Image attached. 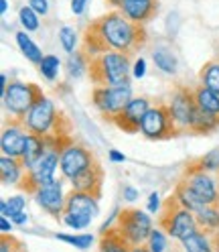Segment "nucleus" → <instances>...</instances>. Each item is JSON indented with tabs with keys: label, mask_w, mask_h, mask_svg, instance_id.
<instances>
[{
	"label": "nucleus",
	"mask_w": 219,
	"mask_h": 252,
	"mask_svg": "<svg viewBox=\"0 0 219 252\" xmlns=\"http://www.w3.org/2000/svg\"><path fill=\"white\" fill-rule=\"evenodd\" d=\"M148 35L144 25H136L120 10H112L91 21L82 39V51L91 59L108 51L126 53L132 57L146 45Z\"/></svg>",
	"instance_id": "obj_1"
},
{
	"label": "nucleus",
	"mask_w": 219,
	"mask_h": 252,
	"mask_svg": "<svg viewBox=\"0 0 219 252\" xmlns=\"http://www.w3.org/2000/svg\"><path fill=\"white\" fill-rule=\"evenodd\" d=\"M27 132L39 134V136H69L71 122L69 118L55 108L53 100L41 96L35 106L28 110V114L23 120Z\"/></svg>",
	"instance_id": "obj_2"
},
{
	"label": "nucleus",
	"mask_w": 219,
	"mask_h": 252,
	"mask_svg": "<svg viewBox=\"0 0 219 252\" xmlns=\"http://www.w3.org/2000/svg\"><path fill=\"white\" fill-rule=\"evenodd\" d=\"M87 75L93 86H130V57L118 51L91 57Z\"/></svg>",
	"instance_id": "obj_3"
},
{
	"label": "nucleus",
	"mask_w": 219,
	"mask_h": 252,
	"mask_svg": "<svg viewBox=\"0 0 219 252\" xmlns=\"http://www.w3.org/2000/svg\"><path fill=\"white\" fill-rule=\"evenodd\" d=\"M159 228L164 230L170 238H175L179 242H183L185 238H189L191 234L201 230L197 224L195 214L191 210H187L177 199L175 193L170 197H166L163 203V208L159 212Z\"/></svg>",
	"instance_id": "obj_4"
},
{
	"label": "nucleus",
	"mask_w": 219,
	"mask_h": 252,
	"mask_svg": "<svg viewBox=\"0 0 219 252\" xmlns=\"http://www.w3.org/2000/svg\"><path fill=\"white\" fill-rule=\"evenodd\" d=\"M140 132L148 140H168L181 134L173 114H170V108L164 102H156L154 106H150L140 124Z\"/></svg>",
	"instance_id": "obj_5"
},
{
	"label": "nucleus",
	"mask_w": 219,
	"mask_h": 252,
	"mask_svg": "<svg viewBox=\"0 0 219 252\" xmlns=\"http://www.w3.org/2000/svg\"><path fill=\"white\" fill-rule=\"evenodd\" d=\"M59 161H61V153L55 151V149H47V153L39 159V163L33 169L25 171V175L17 183V187L21 189V191H25L27 195H35L43 185L57 179L55 173H57Z\"/></svg>",
	"instance_id": "obj_6"
},
{
	"label": "nucleus",
	"mask_w": 219,
	"mask_h": 252,
	"mask_svg": "<svg viewBox=\"0 0 219 252\" xmlns=\"http://www.w3.org/2000/svg\"><path fill=\"white\" fill-rule=\"evenodd\" d=\"M43 96V90L37 84H25L21 80H12L2 96V104L10 112V118L25 120L28 110Z\"/></svg>",
	"instance_id": "obj_7"
},
{
	"label": "nucleus",
	"mask_w": 219,
	"mask_h": 252,
	"mask_svg": "<svg viewBox=\"0 0 219 252\" xmlns=\"http://www.w3.org/2000/svg\"><path fill=\"white\" fill-rule=\"evenodd\" d=\"M100 214L98 208V199L83 193V191H73L67 195V203H65V214H63V222L73 228V230H83L91 224V220Z\"/></svg>",
	"instance_id": "obj_8"
},
{
	"label": "nucleus",
	"mask_w": 219,
	"mask_h": 252,
	"mask_svg": "<svg viewBox=\"0 0 219 252\" xmlns=\"http://www.w3.org/2000/svg\"><path fill=\"white\" fill-rule=\"evenodd\" d=\"M116 228L126 236V240L132 246H142L148 242L152 234V220L146 212L136 210V208H126L118 212L116 216Z\"/></svg>",
	"instance_id": "obj_9"
},
{
	"label": "nucleus",
	"mask_w": 219,
	"mask_h": 252,
	"mask_svg": "<svg viewBox=\"0 0 219 252\" xmlns=\"http://www.w3.org/2000/svg\"><path fill=\"white\" fill-rule=\"evenodd\" d=\"M132 100L130 86H96L91 92V102L106 120H112L118 112H122Z\"/></svg>",
	"instance_id": "obj_10"
},
{
	"label": "nucleus",
	"mask_w": 219,
	"mask_h": 252,
	"mask_svg": "<svg viewBox=\"0 0 219 252\" xmlns=\"http://www.w3.org/2000/svg\"><path fill=\"white\" fill-rule=\"evenodd\" d=\"M181 181H185L193 191L197 193V197L205 203V206H213V203H219V187L217 181L213 179L211 173L203 171L195 161L187 163V167L183 169Z\"/></svg>",
	"instance_id": "obj_11"
},
{
	"label": "nucleus",
	"mask_w": 219,
	"mask_h": 252,
	"mask_svg": "<svg viewBox=\"0 0 219 252\" xmlns=\"http://www.w3.org/2000/svg\"><path fill=\"white\" fill-rule=\"evenodd\" d=\"M170 114H173L177 128L181 132H191V124H193V116L197 112V102H195V94L193 88L179 84L173 90V98L168 102Z\"/></svg>",
	"instance_id": "obj_12"
},
{
	"label": "nucleus",
	"mask_w": 219,
	"mask_h": 252,
	"mask_svg": "<svg viewBox=\"0 0 219 252\" xmlns=\"http://www.w3.org/2000/svg\"><path fill=\"white\" fill-rule=\"evenodd\" d=\"M33 197H35V201L39 203V208H43L51 218H55V220H63L67 195L63 193V183H61L59 179H55V181H51V183L43 185Z\"/></svg>",
	"instance_id": "obj_13"
},
{
	"label": "nucleus",
	"mask_w": 219,
	"mask_h": 252,
	"mask_svg": "<svg viewBox=\"0 0 219 252\" xmlns=\"http://www.w3.org/2000/svg\"><path fill=\"white\" fill-rule=\"evenodd\" d=\"M93 161H96V155L89 149H85L82 145H69L61 153V161H59L61 175L71 181L75 175H80L83 169H87Z\"/></svg>",
	"instance_id": "obj_14"
},
{
	"label": "nucleus",
	"mask_w": 219,
	"mask_h": 252,
	"mask_svg": "<svg viewBox=\"0 0 219 252\" xmlns=\"http://www.w3.org/2000/svg\"><path fill=\"white\" fill-rule=\"evenodd\" d=\"M150 110V100L148 98H132L128 102V106L118 112L112 120V124H116L120 130L124 132H140V124H142V118L146 116V112Z\"/></svg>",
	"instance_id": "obj_15"
},
{
	"label": "nucleus",
	"mask_w": 219,
	"mask_h": 252,
	"mask_svg": "<svg viewBox=\"0 0 219 252\" xmlns=\"http://www.w3.org/2000/svg\"><path fill=\"white\" fill-rule=\"evenodd\" d=\"M27 128L23 120L10 118L4 122L2 134H0V149H2V155L14 157V159H21L25 153V145H27Z\"/></svg>",
	"instance_id": "obj_16"
},
{
	"label": "nucleus",
	"mask_w": 219,
	"mask_h": 252,
	"mask_svg": "<svg viewBox=\"0 0 219 252\" xmlns=\"http://www.w3.org/2000/svg\"><path fill=\"white\" fill-rule=\"evenodd\" d=\"M108 4L116 6L136 25L150 23L159 12V0H108Z\"/></svg>",
	"instance_id": "obj_17"
},
{
	"label": "nucleus",
	"mask_w": 219,
	"mask_h": 252,
	"mask_svg": "<svg viewBox=\"0 0 219 252\" xmlns=\"http://www.w3.org/2000/svg\"><path fill=\"white\" fill-rule=\"evenodd\" d=\"M71 185L77 191H83V193H89L96 199L102 197V185H104V169L100 165V161L96 159L87 169H83L80 175H75L71 179Z\"/></svg>",
	"instance_id": "obj_18"
},
{
	"label": "nucleus",
	"mask_w": 219,
	"mask_h": 252,
	"mask_svg": "<svg viewBox=\"0 0 219 252\" xmlns=\"http://www.w3.org/2000/svg\"><path fill=\"white\" fill-rule=\"evenodd\" d=\"M47 140H45V136H39V134H30L28 132V136H27V145H25V153H23V157H21V163H23V167L28 171V169H33L37 163H39V159L47 153Z\"/></svg>",
	"instance_id": "obj_19"
},
{
	"label": "nucleus",
	"mask_w": 219,
	"mask_h": 252,
	"mask_svg": "<svg viewBox=\"0 0 219 252\" xmlns=\"http://www.w3.org/2000/svg\"><path fill=\"white\" fill-rule=\"evenodd\" d=\"M134 246L126 240L116 226L114 228H106L102 230V238H100V252H130Z\"/></svg>",
	"instance_id": "obj_20"
},
{
	"label": "nucleus",
	"mask_w": 219,
	"mask_h": 252,
	"mask_svg": "<svg viewBox=\"0 0 219 252\" xmlns=\"http://www.w3.org/2000/svg\"><path fill=\"white\" fill-rule=\"evenodd\" d=\"M25 167L21 163V159H14V157H8V155H2L0 159V177H2V183L6 185H17L23 175H25Z\"/></svg>",
	"instance_id": "obj_21"
},
{
	"label": "nucleus",
	"mask_w": 219,
	"mask_h": 252,
	"mask_svg": "<svg viewBox=\"0 0 219 252\" xmlns=\"http://www.w3.org/2000/svg\"><path fill=\"white\" fill-rule=\"evenodd\" d=\"M219 128V116L217 114H211V112H205L197 106V112L193 116V124H191V132L195 134H211Z\"/></svg>",
	"instance_id": "obj_22"
},
{
	"label": "nucleus",
	"mask_w": 219,
	"mask_h": 252,
	"mask_svg": "<svg viewBox=\"0 0 219 252\" xmlns=\"http://www.w3.org/2000/svg\"><path fill=\"white\" fill-rule=\"evenodd\" d=\"M193 94H195V102H197V106L201 110L219 116V94H215L213 90H209L207 86H203V84L193 88Z\"/></svg>",
	"instance_id": "obj_23"
},
{
	"label": "nucleus",
	"mask_w": 219,
	"mask_h": 252,
	"mask_svg": "<svg viewBox=\"0 0 219 252\" xmlns=\"http://www.w3.org/2000/svg\"><path fill=\"white\" fill-rule=\"evenodd\" d=\"M195 218L201 230H219V203L203 206L195 212Z\"/></svg>",
	"instance_id": "obj_24"
},
{
	"label": "nucleus",
	"mask_w": 219,
	"mask_h": 252,
	"mask_svg": "<svg viewBox=\"0 0 219 252\" xmlns=\"http://www.w3.org/2000/svg\"><path fill=\"white\" fill-rule=\"evenodd\" d=\"M175 195H177V199L183 203V206H185L187 210H191L193 214L205 206V203H203V201L197 197V193L193 191V189L187 185L185 181H181V179H179V183H177V187H175Z\"/></svg>",
	"instance_id": "obj_25"
},
{
	"label": "nucleus",
	"mask_w": 219,
	"mask_h": 252,
	"mask_svg": "<svg viewBox=\"0 0 219 252\" xmlns=\"http://www.w3.org/2000/svg\"><path fill=\"white\" fill-rule=\"evenodd\" d=\"M17 45H19V49L23 51V55L30 61V63H39L43 61V53H41V49H39V45H35L33 41H30V37L25 33V31H19L17 33Z\"/></svg>",
	"instance_id": "obj_26"
},
{
	"label": "nucleus",
	"mask_w": 219,
	"mask_h": 252,
	"mask_svg": "<svg viewBox=\"0 0 219 252\" xmlns=\"http://www.w3.org/2000/svg\"><path fill=\"white\" fill-rule=\"evenodd\" d=\"M199 80L203 86H207L209 90H213L215 94H219V61H207L205 65L199 71Z\"/></svg>",
	"instance_id": "obj_27"
},
{
	"label": "nucleus",
	"mask_w": 219,
	"mask_h": 252,
	"mask_svg": "<svg viewBox=\"0 0 219 252\" xmlns=\"http://www.w3.org/2000/svg\"><path fill=\"white\" fill-rule=\"evenodd\" d=\"M152 61L156 63V67L163 69L164 73H177V57L170 53L168 49H164V47H159V49L152 51Z\"/></svg>",
	"instance_id": "obj_28"
},
{
	"label": "nucleus",
	"mask_w": 219,
	"mask_h": 252,
	"mask_svg": "<svg viewBox=\"0 0 219 252\" xmlns=\"http://www.w3.org/2000/svg\"><path fill=\"white\" fill-rule=\"evenodd\" d=\"M89 67V57L80 49L75 53H69L67 57V73L71 77H82Z\"/></svg>",
	"instance_id": "obj_29"
},
{
	"label": "nucleus",
	"mask_w": 219,
	"mask_h": 252,
	"mask_svg": "<svg viewBox=\"0 0 219 252\" xmlns=\"http://www.w3.org/2000/svg\"><path fill=\"white\" fill-rule=\"evenodd\" d=\"M59 67H61V61H59V57H55V55H45L43 61L39 63L41 75L45 77V80H49V82H55V77H57V73H59Z\"/></svg>",
	"instance_id": "obj_30"
},
{
	"label": "nucleus",
	"mask_w": 219,
	"mask_h": 252,
	"mask_svg": "<svg viewBox=\"0 0 219 252\" xmlns=\"http://www.w3.org/2000/svg\"><path fill=\"white\" fill-rule=\"evenodd\" d=\"M203 171H207V173H217L219 175V149H213L209 153H205L203 157H199V159H193Z\"/></svg>",
	"instance_id": "obj_31"
},
{
	"label": "nucleus",
	"mask_w": 219,
	"mask_h": 252,
	"mask_svg": "<svg viewBox=\"0 0 219 252\" xmlns=\"http://www.w3.org/2000/svg\"><path fill=\"white\" fill-rule=\"evenodd\" d=\"M19 21H21V25H23V29L27 31V33H33V31H37L39 25H41L39 23V14L30 8L28 4L19 10Z\"/></svg>",
	"instance_id": "obj_32"
},
{
	"label": "nucleus",
	"mask_w": 219,
	"mask_h": 252,
	"mask_svg": "<svg viewBox=\"0 0 219 252\" xmlns=\"http://www.w3.org/2000/svg\"><path fill=\"white\" fill-rule=\"evenodd\" d=\"M59 41H61V47H63V51L73 53V51H75V45H77V33H75V29L63 27V29L59 31Z\"/></svg>",
	"instance_id": "obj_33"
},
{
	"label": "nucleus",
	"mask_w": 219,
	"mask_h": 252,
	"mask_svg": "<svg viewBox=\"0 0 219 252\" xmlns=\"http://www.w3.org/2000/svg\"><path fill=\"white\" fill-rule=\"evenodd\" d=\"M57 240H63L71 246H77V248H89L91 242H93V236L89 234H83V236H67V234H55Z\"/></svg>",
	"instance_id": "obj_34"
},
{
	"label": "nucleus",
	"mask_w": 219,
	"mask_h": 252,
	"mask_svg": "<svg viewBox=\"0 0 219 252\" xmlns=\"http://www.w3.org/2000/svg\"><path fill=\"white\" fill-rule=\"evenodd\" d=\"M0 252H27V246L21 240L14 238V236L2 234V238H0Z\"/></svg>",
	"instance_id": "obj_35"
},
{
	"label": "nucleus",
	"mask_w": 219,
	"mask_h": 252,
	"mask_svg": "<svg viewBox=\"0 0 219 252\" xmlns=\"http://www.w3.org/2000/svg\"><path fill=\"white\" fill-rule=\"evenodd\" d=\"M146 246H148L152 252H164V250H166V238H164V234H163L161 230H152Z\"/></svg>",
	"instance_id": "obj_36"
},
{
	"label": "nucleus",
	"mask_w": 219,
	"mask_h": 252,
	"mask_svg": "<svg viewBox=\"0 0 219 252\" xmlns=\"http://www.w3.org/2000/svg\"><path fill=\"white\" fill-rule=\"evenodd\" d=\"M25 208H27V199L23 197V195H14V197H10L8 199V210H10V220L17 216V214H21V212H25Z\"/></svg>",
	"instance_id": "obj_37"
},
{
	"label": "nucleus",
	"mask_w": 219,
	"mask_h": 252,
	"mask_svg": "<svg viewBox=\"0 0 219 252\" xmlns=\"http://www.w3.org/2000/svg\"><path fill=\"white\" fill-rule=\"evenodd\" d=\"M28 6L33 8L39 17H41V14L45 17V14L49 12V2H47V0H28Z\"/></svg>",
	"instance_id": "obj_38"
},
{
	"label": "nucleus",
	"mask_w": 219,
	"mask_h": 252,
	"mask_svg": "<svg viewBox=\"0 0 219 252\" xmlns=\"http://www.w3.org/2000/svg\"><path fill=\"white\" fill-rule=\"evenodd\" d=\"M146 208H148L150 214H159V212H161L163 206H161V199H159V193H156V191L150 193V197H148V206H146Z\"/></svg>",
	"instance_id": "obj_39"
},
{
	"label": "nucleus",
	"mask_w": 219,
	"mask_h": 252,
	"mask_svg": "<svg viewBox=\"0 0 219 252\" xmlns=\"http://www.w3.org/2000/svg\"><path fill=\"white\" fill-rule=\"evenodd\" d=\"M146 73V63H144V59L140 57V59H136V63H134V77H142Z\"/></svg>",
	"instance_id": "obj_40"
},
{
	"label": "nucleus",
	"mask_w": 219,
	"mask_h": 252,
	"mask_svg": "<svg viewBox=\"0 0 219 252\" xmlns=\"http://www.w3.org/2000/svg\"><path fill=\"white\" fill-rule=\"evenodd\" d=\"M85 6H87V0H71V10H73V14H83Z\"/></svg>",
	"instance_id": "obj_41"
},
{
	"label": "nucleus",
	"mask_w": 219,
	"mask_h": 252,
	"mask_svg": "<svg viewBox=\"0 0 219 252\" xmlns=\"http://www.w3.org/2000/svg\"><path fill=\"white\" fill-rule=\"evenodd\" d=\"M124 197H126V199H130V201H134V199H138V191H136L134 187L126 185V187H124Z\"/></svg>",
	"instance_id": "obj_42"
},
{
	"label": "nucleus",
	"mask_w": 219,
	"mask_h": 252,
	"mask_svg": "<svg viewBox=\"0 0 219 252\" xmlns=\"http://www.w3.org/2000/svg\"><path fill=\"white\" fill-rule=\"evenodd\" d=\"M12 224H14V222H8V218L2 216V220H0V228H2V234H8V232L12 230Z\"/></svg>",
	"instance_id": "obj_43"
},
{
	"label": "nucleus",
	"mask_w": 219,
	"mask_h": 252,
	"mask_svg": "<svg viewBox=\"0 0 219 252\" xmlns=\"http://www.w3.org/2000/svg\"><path fill=\"white\" fill-rule=\"evenodd\" d=\"M110 161H114V163H124V161H126V157H124L122 153H118V151H110Z\"/></svg>",
	"instance_id": "obj_44"
},
{
	"label": "nucleus",
	"mask_w": 219,
	"mask_h": 252,
	"mask_svg": "<svg viewBox=\"0 0 219 252\" xmlns=\"http://www.w3.org/2000/svg\"><path fill=\"white\" fill-rule=\"evenodd\" d=\"M6 88H8V77H6V73H2V75H0V98L4 96Z\"/></svg>",
	"instance_id": "obj_45"
},
{
	"label": "nucleus",
	"mask_w": 219,
	"mask_h": 252,
	"mask_svg": "<svg viewBox=\"0 0 219 252\" xmlns=\"http://www.w3.org/2000/svg\"><path fill=\"white\" fill-rule=\"evenodd\" d=\"M27 220H28V216H27L25 212H21V214H17V216L12 218V222H14V224H27Z\"/></svg>",
	"instance_id": "obj_46"
},
{
	"label": "nucleus",
	"mask_w": 219,
	"mask_h": 252,
	"mask_svg": "<svg viewBox=\"0 0 219 252\" xmlns=\"http://www.w3.org/2000/svg\"><path fill=\"white\" fill-rule=\"evenodd\" d=\"M0 212H2V216H10V210H8V201L6 199H2V201H0Z\"/></svg>",
	"instance_id": "obj_47"
},
{
	"label": "nucleus",
	"mask_w": 219,
	"mask_h": 252,
	"mask_svg": "<svg viewBox=\"0 0 219 252\" xmlns=\"http://www.w3.org/2000/svg\"><path fill=\"white\" fill-rule=\"evenodd\" d=\"M130 252H152V250H150L146 244H142V246H134Z\"/></svg>",
	"instance_id": "obj_48"
},
{
	"label": "nucleus",
	"mask_w": 219,
	"mask_h": 252,
	"mask_svg": "<svg viewBox=\"0 0 219 252\" xmlns=\"http://www.w3.org/2000/svg\"><path fill=\"white\" fill-rule=\"evenodd\" d=\"M6 8H8V2H6V0H0V12H6Z\"/></svg>",
	"instance_id": "obj_49"
},
{
	"label": "nucleus",
	"mask_w": 219,
	"mask_h": 252,
	"mask_svg": "<svg viewBox=\"0 0 219 252\" xmlns=\"http://www.w3.org/2000/svg\"><path fill=\"white\" fill-rule=\"evenodd\" d=\"M217 61H219V49H217Z\"/></svg>",
	"instance_id": "obj_50"
}]
</instances>
